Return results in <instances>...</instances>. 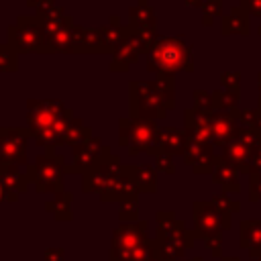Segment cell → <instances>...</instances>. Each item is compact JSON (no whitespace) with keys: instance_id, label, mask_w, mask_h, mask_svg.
Segmentation results:
<instances>
[{"instance_id":"obj_48","label":"cell","mask_w":261,"mask_h":261,"mask_svg":"<svg viewBox=\"0 0 261 261\" xmlns=\"http://www.w3.org/2000/svg\"><path fill=\"white\" fill-rule=\"evenodd\" d=\"M147 261H163V259L159 257V253H155V255H151V257H149Z\"/></svg>"},{"instance_id":"obj_10","label":"cell","mask_w":261,"mask_h":261,"mask_svg":"<svg viewBox=\"0 0 261 261\" xmlns=\"http://www.w3.org/2000/svg\"><path fill=\"white\" fill-rule=\"evenodd\" d=\"M122 169V163L118 157L110 155V151L84 173V192H102Z\"/></svg>"},{"instance_id":"obj_2","label":"cell","mask_w":261,"mask_h":261,"mask_svg":"<svg viewBox=\"0 0 261 261\" xmlns=\"http://www.w3.org/2000/svg\"><path fill=\"white\" fill-rule=\"evenodd\" d=\"M147 69L157 77H173L179 71H192V49L181 37H157L147 53Z\"/></svg>"},{"instance_id":"obj_29","label":"cell","mask_w":261,"mask_h":261,"mask_svg":"<svg viewBox=\"0 0 261 261\" xmlns=\"http://www.w3.org/2000/svg\"><path fill=\"white\" fill-rule=\"evenodd\" d=\"M73 27L59 31L57 35L49 37V51L51 53H75V35H73Z\"/></svg>"},{"instance_id":"obj_37","label":"cell","mask_w":261,"mask_h":261,"mask_svg":"<svg viewBox=\"0 0 261 261\" xmlns=\"http://www.w3.org/2000/svg\"><path fill=\"white\" fill-rule=\"evenodd\" d=\"M194 108L202 110V112H214V100L212 94H206L202 90L194 92Z\"/></svg>"},{"instance_id":"obj_7","label":"cell","mask_w":261,"mask_h":261,"mask_svg":"<svg viewBox=\"0 0 261 261\" xmlns=\"http://www.w3.org/2000/svg\"><path fill=\"white\" fill-rule=\"evenodd\" d=\"M143 243H147V222H122L112 234L110 261H130L133 251H137Z\"/></svg>"},{"instance_id":"obj_27","label":"cell","mask_w":261,"mask_h":261,"mask_svg":"<svg viewBox=\"0 0 261 261\" xmlns=\"http://www.w3.org/2000/svg\"><path fill=\"white\" fill-rule=\"evenodd\" d=\"M222 33L224 35H247L249 33V16L243 8H232L230 14L222 18Z\"/></svg>"},{"instance_id":"obj_40","label":"cell","mask_w":261,"mask_h":261,"mask_svg":"<svg viewBox=\"0 0 261 261\" xmlns=\"http://www.w3.org/2000/svg\"><path fill=\"white\" fill-rule=\"evenodd\" d=\"M239 82H241V75L234 73V71H226V73L222 75V86H224V90L239 92Z\"/></svg>"},{"instance_id":"obj_15","label":"cell","mask_w":261,"mask_h":261,"mask_svg":"<svg viewBox=\"0 0 261 261\" xmlns=\"http://www.w3.org/2000/svg\"><path fill=\"white\" fill-rule=\"evenodd\" d=\"M137 192L139 190H137L135 181L130 179V175L126 171V165H122L120 173L100 192V200L102 202H124L133 196H137Z\"/></svg>"},{"instance_id":"obj_31","label":"cell","mask_w":261,"mask_h":261,"mask_svg":"<svg viewBox=\"0 0 261 261\" xmlns=\"http://www.w3.org/2000/svg\"><path fill=\"white\" fill-rule=\"evenodd\" d=\"M181 220H175V214L171 210H159L157 212V237H169Z\"/></svg>"},{"instance_id":"obj_16","label":"cell","mask_w":261,"mask_h":261,"mask_svg":"<svg viewBox=\"0 0 261 261\" xmlns=\"http://www.w3.org/2000/svg\"><path fill=\"white\" fill-rule=\"evenodd\" d=\"M0 179L6 188V202H16L18 196L31 186L27 171H20L18 165H0Z\"/></svg>"},{"instance_id":"obj_35","label":"cell","mask_w":261,"mask_h":261,"mask_svg":"<svg viewBox=\"0 0 261 261\" xmlns=\"http://www.w3.org/2000/svg\"><path fill=\"white\" fill-rule=\"evenodd\" d=\"M212 204H214L220 212H226V214H230V212H234V210H239V208H241V206H239V202L230 200L224 192H222V194H214V196H212Z\"/></svg>"},{"instance_id":"obj_33","label":"cell","mask_w":261,"mask_h":261,"mask_svg":"<svg viewBox=\"0 0 261 261\" xmlns=\"http://www.w3.org/2000/svg\"><path fill=\"white\" fill-rule=\"evenodd\" d=\"M118 218L122 222H137L139 218V198L133 196L124 202H120V208H118Z\"/></svg>"},{"instance_id":"obj_19","label":"cell","mask_w":261,"mask_h":261,"mask_svg":"<svg viewBox=\"0 0 261 261\" xmlns=\"http://www.w3.org/2000/svg\"><path fill=\"white\" fill-rule=\"evenodd\" d=\"M241 247L247 249L253 259H261V220L241 222Z\"/></svg>"},{"instance_id":"obj_14","label":"cell","mask_w":261,"mask_h":261,"mask_svg":"<svg viewBox=\"0 0 261 261\" xmlns=\"http://www.w3.org/2000/svg\"><path fill=\"white\" fill-rule=\"evenodd\" d=\"M216 159L212 155V147L204 143H196L188 139L186 151H184V161L194 169V173H212L216 167Z\"/></svg>"},{"instance_id":"obj_22","label":"cell","mask_w":261,"mask_h":261,"mask_svg":"<svg viewBox=\"0 0 261 261\" xmlns=\"http://www.w3.org/2000/svg\"><path fill=\"white\" fill-rule=\"evenodd\" d=\"M212 179L214 184H218L222 188L224 194H239V179H237V169L226 163L222 157L216 159V167L212 171Z\"/></svg>"},{"instance_id":"obj_44","label":"cell","mask_w":261,"mask_h":261,"mask_svg":"<svg viewBox=\"0 0 261 261\" xmlns=\"http://www.w3.org/2000/svg\"><path fill=\"white\" fill-rule=\"evenodd\" d=\"M251 171H253V173H261V149H259V151L255 153V157H253Z\"/></svg>"},{"instance_id":"obj_4","label":"cell","mask_w":261,"mask_h":261,"mask_svg":"<svg viewBox=\"0 0 261 261\" xmlns=\"http://www.w3.org/2000/svg\"><path fill=\"white\" fill-rule=\"evenodd\" d=\"M27 104V122L33 137L43 130H61L65 135V128L73 118V112L61 100H29Z\"/></svg>"},{"instance_id":"obj_42","label":"cell","mask_w":261,"mask_h":261,"mask_svg":"<svg viewBox=\"0 0 261 261\" xmlns=\"http://www.w3.org/2000/svg\"><path fill=\"white\" fill-rule=\"evenodd\" d=\"M241 8H245L249 14L261 16V0H241Z\"/></svg>"},{"instance_id":"obj_20","label":"cell","mask_w":261,"mask_h":261,"mask_svg":"<svg viewBox=\"0 0 261 261\" xmlns=\"http://www.w3.org/2000/svg\"><path fill=\"white\" fill-rule=\"evenodd\" d=\"M75 35V53H104L100 29H73Z\"/></svg>"},{"instance_id":"obj_41","label":"cell","mask_w":261,"mask_h":261,"mask_svg":"<svg viewBox=\"0 0 261 261\" xmlns=\"http://www.w3.org/2000/svg\"><path fill=\"white\" fill-rule=\"evenodd\" d=\"M249 198L253 202H261V173H253L251 177V194Z\"/></svg>"},{"instance_id":"obj_12","label":"cell","mask_w":261,"mask_h":261,"mask_svg":"<svg viewBox=\"0 0 261 261\" xmlns=\"http://www.w3.org/2000/svg\"><path fill=\"white\" fill-rule=\"evenodd\" d=\"M145 53L143 49V41L137 29H133L128 24V35L124 37V41L118 45V49L112 53V61H110V69L114 71H126L130 67V63H135L139 59V55Z\"/></svg>"},{"instance_id":"obj_6","label":"cell","mask_w":261,"mask_h":261,"mask_svg":"<svg viewBox=\"0 0 261 261\" xmlns=\"http://www.w3.org/2000/svg\"><path fill=\"white\" fill-rule=\"evenodd\" d=\"M16 53H51L49 51V39L41 27L39 16H18L16 24L8 27V41H6Z\"/></svg>"},{"instance_id":"obj_28","label":"cell","mask_w":261,"mask_h":261,"mask_svg":"<svg viewBox=\"0 0 261 261\" xmlns=\"http://www.w3.org/2000/svg\"><path fill=\"white\" fill-rule=\"evenodd\" d=\"M71 200L73 194L61 190L53 194V198L47 202V210L55 216V220H71Z\"/></svg>"},{"instance_id":"obj_13","label":"cell","mask_w":261,"mask_h":261,"mask_svg":"<svg viewBox=\"0 0 261 261\" xmlns=\"http://www.w3.org/2000/svg\"><path fill=\"white\" fill-rule=\"evenodd\" d=\"M186 126L184 133L190 141L210 145L212 143V112H202L198 108H190L184 112Z\"/></svg>"},{"instance_id":"obj_9","label":"cell","mask_w":261,"mask_h":261,"mask_svg":"<svg viewBox=\"0 0 261 261\" xmlns=\"http://www.w3.org/2000/svg\"><path fill=\"white\" fill-rule=\"evenodd\" d=\"M31 130L24 128H0V165H29L27 141Z\"/></svg>"},{"instance_id":"obj_32","label":"cell","mask_w":261,"mask_h":261,"mask_svg":"<svg viewBox=\"0 0 261 261\" xmlns=\"http://www.w3.org/2000/svg\"><path fill=\"white\" fill-rule=\"evenodd\" d=\"M212 100H214V110H222V108H228V110H234L237 104H239V92H230V90H224V92H214L212 94Z\"/></svg>"},{"instance_id":"obj_5","label":"cell","mask_w":261,"mask_h":261,"mask_svg":"<svg viewBox=\"0 0 261 261\" xmlns=\"http://www.w3.org/2000/svg\"><path fill=\"white\" fill-rule=\"evenodd\" d=\"M24 169L39 194H57L63 190V175L67 173V163L63 161V157L47 153L37 157Z\"/></svg>"},{"instance_id":"obj_49","label":"cell","mask_w":261,"mask_h":261,"mask_svg":"<svg viewBox=\"0 0 261 261\" xmlns=\"http://www.w3.org/2000/svg\"><path fill=\"white\" fill-rule=\"evenodd\" d=\"M259 108H261V75H259Z\"/></svg>"},{"instance_id":"obj_47","label":"cell","mask_w":261,"mask_h":261,"mask_svg":"<svg viewBox=\"0 0 261 261\" xmlns=\"http://www.w3.org/2000/svg\"><path fill=\"white\" fill-rule=\"evenodd\" d=\"M188 6H200V4H204V0H184Z\"/></svg>"},{"instance_id":"obj_53","label":"cell","mask_w":261,"mask_h":261,"mask_svg":"<svg viewBox=\"0 0 261 261\" xmlns=\"http://www.w3.org/2000/svg\"><path fill=\"white\" fill-rule=\"evenodd\" d=\"M253 261H261V259H253Z\"/></svg>"},{"instance_id":"obj_39","label":"cell","mask_w":261,"mask_h":261,"mask_svg":"<svg viewBox=\"0 0 261 261\" xmlns=\"http://www.w3.org/2000/svg\"><path fill=\"white\" fill-rule=\"evenodd\" d=\"M220 234H222V232H216V234H210V237L204 239L208 251H210L214 257H222V237H220Z\"/></svg>"},{"instance_id":"obj_52","label":"cell","mask_w":261,"mask_h":261,"mask_svg":"<svg viewBox=\"0 0 261 261\" xmlns=\"http://www.w3.org/2000/svg\"><path fill=\"white\" fill-rule=\"evenodd\" d=\"M259 35H261V27H259Z\"/></svg>"},{"instance_id":"obj_45","label":"cell","mask_w":261,"mask_h":261,"mask_svg":"<svg viewBox=\"0 0 261 261\" xmlns=\"http://www.w3.org/2000/svg\"><path fill=\"white\" fill-rule=\"evenodd\" d=\"M43 4V0H27V6L29 8H39Z\"/></svg>"},{"instance_id":"obj_34","label":"cell","mask_w":261,"mask_h":261,"mask_svg":"<svg viewBox=\"0 0 261 261\" xmlns=\"http://www.w3.org/2000/svg\"><path fill=\"white\" fill-rule=\"evenodd\" d=\"M18 67V53L8 45H0V71H14Z\"/></svg>"},{"instance_id":"obj_18","label":"cell","mask_w":261,"mask_h":261,"mask_svg":"<svg viewBox=\"0 0 261 261\" xmlns=\"http://www.w3.org/2000/svg\"><path fill=\"white\" fill-rule=\"evenodd\" d=\"M253 157H255V153H253V151H251L239 137H234V139L222 149V159H224L226 163H230L237 171H245V173H249V171H251Z\"/></svg>"},{"instance_id":"obj_26","label":"cell","mask_w":261,"mask_h":261,"mask_svg":"<svg viewBox=\"0 0 261 261\" xmlns=\"http://www.w3.org/2000/svg\"><path fill=\"white\" fill-rule=\"evenodd\" d=\"M39 20H41V27H43L47 39L53 37V35H57L59 31H65V29L73 27V18H71L69 14H65V10H63L61 6H55L53 12L47 14L45 18L39 16Z\"/></svg>"},{"instance_id":"obj_50","label":"cell","mask_w":261,"mask_h":261,"mask_svg":"<svg viewBox=\"0 0 261 261\" xmlns=\"http://www.w3.org/2000/svg\"><path fill=\"white\" fill-rule=\"evenodd\" d=\"M222 261H239V257H230V259H222Z\"/></svg>"},{"instance_id":"obj_46","label":"cell","mask_w":261,"mask_h":261,"mask_svg":"<svg viewBox=\"0 0 261 261\" xmlns=\"http://www.w3.org/2000/svg\"><path fill=\"white\" fill-rule=\"evenodd\" d=\"M6 200V188H4V184H2V179H0V204Z\"/></svg>"},{"instance_id":"obj_23","label":"cell","mask_w":261,"mask_h":261,"mask_svg":"<svg viewBox=\"0 0 261 261\" xmlns=\"http://www.w3.org/2000/svg\"><path fill=\"white\" fill-rule=\"evenodd\" d=\"M128 22L137 31H155L157 18H155L153 8L145 0H139V4L128 8Z\"/></svg>"},{"instance_id":"obj_25","label":"cell","mask_w":261,"mask_h":261,"mask_svg":"<svg viewBox=\"0 0 261 261\" xmlns=\"http://www.w3.org/2000/svg\"><path fill=\"white\" fill-rule=\"evenodd\" d=\"M100 33H102L104 53H114L118 49V45L124 41V37L128 35V27H120L118 24V16H112L110 18V24L100 27Z\"/></svg>"},{"instance_id":"obj_11","label":"cell","mask_w":261,"mask_h":261,"mask_svg":"<svg viewBox=\"0 0 261 261\" xmlns=\"http://www.w3.org/2000/svg\"><path fill=\"white\" fill-rule=\"evenodd\" d=\"M108 153V147L102 145L98 137H90L88 141L73 147V163L67 165V173H86L92 169L104 155Z\"/></svg>"},{"instance_id":"obj_36","label":"cell","mask_w":261,"mask_h":261,"mask_svg":"<svg viewBox=\"0 0 261 261\" xmlns=\"http://www.w3.org/2000/svg\"><path fill=\"white\" fill-rule=\"evenodd\" d=\"M202 22L204 24H210L214 16H220V8H222V0H204L202 4Z\"/></svg>"},{"instance_id":"obj_1","label":"cell","mask_w":261,"mask_h":261,"mask_svg":"<svg viewBox=\"0 0 261 261\" xmlns=\"http://www.w3.org/2000/svg\"><path fill=\"white\" fill-rule=\"evenodd\" d=\"M128 110L130 118H165L173 108V77H157L153 82L135 80L128 84Z\"/></svg>"},{"instance_id":"obj_21","label":"cell","mask_w":261,"mask_h":261,"mask_svg":"<svg viewBox=\"0 0 261 261\" xmlns=\"http://www.w3.org/2000/svg\"><path fill=\"white\" fill-rule=\"evenodd\" d=\"M188 145V137L184 130L165 126L159 128V149L161 153H169V155H184Z\"/></svg>"},{"instance_id":"obj_51","label":"cell","mask_w":261,"mask_h":261,"mask_svg":"<svg viewBox=\"0 0 261 261\" xmlns=\"http://www.w3.org/2000/svg\"><path fill=\"white\" fill-rule=\"evenodd\" d=\"M192 261H202V259H192Z\"/></svg>"},{"instance_id":"obj_17","label":"cell","mask_w":261,"mask_h":261,"mask_svg":"<svg viewBox=\"0 0 261 261\" xmlns=\"http://www.w3.org/2000/svg\"><path fill=\"white\" fill-rule=\"evenodd\" d=\"M234 110L230 112H212V143L218 147H226L237 137Z\"/></svg>"},{"instance_id":"obj_8","label":"cell","mask_w":261,"mask_h":261,"mask_svg":"<svg viewBox=\"0 0 261 261\" xmlns=\"http://www.w3.org/2000/svg\"><path fill=\"white\" fill-rule=\"evenodd\" d=\"M230 228V214L220 212L212 202L194 204V232L196 237H210Z\"/></svg>"},{"instance_id":"obj_30","label":"cell","mask_w":261,"mask_h":261,"mask_svg":"<svg viewBox=\"0 0 261 261\" xmlns=\"http://www.w3.org/2000/svg\"><path fill=\"white\" fill-rule=\"evenodd\" d=\"M90 137H94V135H92V128H90V126H86L80 118H75V116H73V118L69 120L67 128H65L63 145H71V147H75V145H80V143L88 141Z\"/></svg>"},{"instance_id":"obj_38","label":"cell","mask_w":261,"mask_h":261,"mask_svg":"<svg viewBox=\"0 0 261 261\" xmlns=\"http://www.w3.org/2000/svg\"><path fill=\"white\" fill-rule=\"evenodd\" d=\"M155 165L159 171H165V173H175V165H173V155L169 153H159L155 155Z\"/></svg>"},{"instance_id":"obj_3","label":"cell","mask_w":261,"mask_h":261,"mask_svg":"<svg viewBox=\"0 0 261 261\" xmlns=\"http://www.w3.org/2000/svg\"><path fill=\"white\" fill-rule=\"evenodd\" d=\"M118 145L128 149V155L151 153L159 155V128L151 118H120Z\"/></svg>"},{"instance_id":"obj_43","label":"cell","mask_w":261,"mask_h":261,"mask_svg":"<svg viewBox=\"0 0 261 261\" xmlns=\"http://www.w3.org/2000/svg\"><path fill=\"white\" fill-rule=\"evenodd\" d=\"M65 253L63 249H47L45 251V261H63Z\"/></svg>"},{"instance_id":"obj_24","label":"cell","mask_w":261,"mask_h":261,"mask_svg":"<svg viewBox=\"0 0 261 261\" xmlns=\"http://www.w3.org/2000/svg\"><path fill=\"white\" fill-rule=\"evenodd\" d=\"M126 171H128V175L135 181L139 192L153 194L157 190V175H155V169L151 165H147V163H143V165H126Z\"/></svg>"}]
</instances>
